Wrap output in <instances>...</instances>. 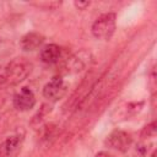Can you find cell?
Here are the masks:
<instances>
[{"instance_id": "1", "label": "cell", "mask_w": 157, "mask_h": 157, "mask_svg": "<svg viewBox=\"0 0 157 157\" xmlns=\"http://www.w3.org/2000/svg\"><path fill=\"white\" fill-rule=\"evenodd\" d=\"M33 65L26 58H15L0 66V87L13 86L23 81L31 72Z\"/></svg>"}, {"instance_id": "2", "label": "cell", "mask_w": 157, "mask_h": 157, "mask_svg": "<svg viewBox=\"0 0 157 157\" xmlns=\"http://www.w3.org/2000/svg\"><path fill=\"white\" fill-rule=\"evenodd\" d=\"M115 31V13L108 12L101 15L92 25V34L97 39L108 40Z\"/></svg>"}, {"instance_id": "3", "label": "cell", "mask_w": 157, "mask_h": 157, "mask_svg": "<svg viewBox=\"0 0 157 157\" xmlns=\"http://www.w3.org/2000/svg\"><path fill=\"white\" fill-rule=\"evenodd\" d=\"M65 93H66V85L61 76H54L43 88V96L52 102L59 101L60 98L64 97Z\"/></svg>"}, {"instance_id": "4", "label": "cell", "mask_w": 157, "mask_h": 157, "mask_svg": "<svg viewBox=\"0 0 157 157\" xmlns=\"http://www.w3.org/2000/svg\"><path fill=\"white\" fill-rule=\"evenodd\" d=\"M132 142V139L131 136L123 131V130H114L112 131L107 140H105V144L110 147V148H114V150H118L120 152H125L129 150L130 145Z\"/></svg>"}, {"instance_id": "5", "label": "cell", "mask_w": 157, "mask_h": 157, "mask_svg": "<svg viewBox=\"0 0 157 157\" xmlns=\"http://www.w3.org/2000/svg\"><path fill=\"white\" fill-rule=\"evenodd\" d=\"M36 104L34 93L28 87H22L15 96H13V107L21 112L29 110Z\"/></svg>"}, {"instance_id": "6", "label": "cell", "mask_w": 157, "mask_h": 157, "mask_svg": "<svg viewBox=\"0 0 157 157\" xmlns=\"http://www.w3.org/2000/svg\"><path fill=\"white\" fill-rule=\"evenodd\" d=\"M22 145V136L15 135L6 139L0 145V157H12L15 156Z\"/></svg>"}, {"instance_id": "7", "label": "cell", "mask_w": 157, "mask_h": 157, "mask_svg": "<svg viewBox=\"0 0 157 157\" xmlns=\"http://www.w3.org/2000/svg\"><path fill=\"white\" fill-rule=\"evenodd\" d=\"M90 53L85 52V50H81L80 53H76L74 54L70 59H67L66 61V67H67V71H80L82 70L88 63H90Z\"/></svg>"}, {"instance_id": "8", "label": "cell", "mask_w": 157, "mask_h": 157, "mask_svg": "<svg viewBox=\"0 0 157 157\" xmlns=\"http://www.w3.org/2000/svg\"><path fill=\"white\" fill-rule=\"evenodd\" d=\"M44 42V37L40 34V33H37V32H29L27 34H25L20 42L21 44V48L26 52H31V50H34L37 49L38 47L42 45V43Z\"/></svg>"}, {"instance_id": "9", "label": "cell", "mask_w": 157, "mask_h": 157, "mask_svg": "<svg viewBox=\"0 0 157 157\" xmlns=\"http://www.w3.org/2000/svg\"><path fill=\"white\" fill-rule=\"evenodd\" d=\"M61 49L56 44H47L40 50V59L45 64H55L59 61Z\"/></svg>"}, {"instance_id": "10", "label": "cell", "mask_w": 157, "mask_h": 157, "mask_svg": "<svg viewBox=\"0 0 157 157\" xmlns=\"http://www.w3.org/2000/svg\"><path fill=\"white\" fill-rule=\"evenodd\" d=\"M31 5L43 10H55L61 5V1H36V2H31Z\"/></svg>"}, {"instance_id": "11", "label": "cell", "mask_w": 157, "mask_h": 157, "mask_svg": "<svg viewBox=\"0 0 157 157\" xmlns=\"http://www.w3.org/2000/svg\"><path fill=\"white\" fill-rule=\"evenodd\" d=\"M156 134V123H151L150 125H147L145 129H144V132H142V136H146L150 137V136H153Z\"/></svg>"}, {"instance_id": "12", "label": "cell", "mask_w": 157, "mask_h": 157, "mask_svg": "<svg viewBox=\"0 0 157 157\" xmlns=\"http://www.w3.org/2000/svg\"><path fill=\"white\" fill-rule=\"evenodd\" d=\"M88 5H90V1H75V6L81 9V10L86 9Z\"/></svg>"}, {"instance_id": "13", "label": "cell", "mask_w": 157, "mask_h": 157, "mask_svg": "<svg viewBox=\"0 0 157 157\" xmlns=\"http://www.w3.org/2000/svg\"><path fill=\"white\" fill-rule=\"evenodd\" d=\"M94 157H112V156H110V155H109L108 152H104V151H101V152H98V153H97V155H96Z\"/></svg>"}, {"instance_id": "14", "label": "cell", "mask_w": 157, "mask_h": 157, "mask_svg": "<svg viewBox=\"0 0 157 157\" xmlns=\"http://www.w3.org/2000/svg\"><path fill=\"white\" fill-rule=\"evenodd\" d=\"M151 157H156V151H153V153H152V156Z\"/></svg>"}]
</instances>
